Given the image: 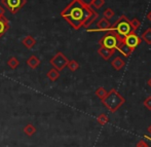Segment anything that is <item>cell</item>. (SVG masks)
<instances>
[{
    "label": "cell",
    "mask_w": 151,
    "mask_h": 147,
    "mask_svg": "<svg viewBox=\"0 0 151 147\" xmlns=\"http://www.w3.org/2000/svg\"><path fill=\"white\" fill-rule=\"evenodd\" d=\"M61 17L73 29L79 30L81 27L88 28L91 26L98 19L99 14L91 6L84 5L79 0H72L61 12Z\"/></svg>",
    "instance_id": "obj_1"
},
{
    "label": "cell",
    "mask_w": 151,
    "mask_h": 147,
    "mask_svg": "<svg viewBox=\"0 0 151 147\" xmlns=\"http://www.w3.org/2000/svg\"><path fill=\"white\" fill-rule=\"evenodd\" d=\"M112 66H113L116 70H119L124 66V62H123V60L120 58H115L113 61H112Z\"/></svg>",
    "instance_id": "obj_18"
},
{
    "label": "cell",
    "mask_w": 151,
    "mask_h": 147,
    "mask_svg": "<svg viewBox=\"0 0 151 147\" xmlns=\"http://www.w3.org/2000/svg\"><path fill=\"white\" fill-rule=\"evenodd\" d=\"M19 65H20V62H19V60L17 59L16 57H12V58L7 61V66L12 70H14L16 68H18Z\"/></svg>",
    "instance_id": "obj_17"
},
{
    "label": "cell",
    "mask_w": 151,
    "mask_h": 147,
    "mask_svg": "<svg viewBox=\"0 0 151 147\" xmlns=\"http://www.w3.org/2000/svg\"><path fill=\"white\" fill-rule=\"evenodd\" d=\"M27 65H28L31 69H36V68L40 65V60L36 56H31L30 58L27 60Z\"/></svg>",
    "instance_id": "obj_13"
},
{
    "label": "cell",
    "mask_w": 151,
    "mask_h": 147,
    "mask_svg": "<svg viewBox=\"0 0 151 147\" xmlns=\"http://www.w3.org/2000/svg\"><path fill=\"white\" fill-rule=\"evenodd\" d=\"M145 106H146V107L149 108V109H151V97H149V98H147V99H146Z\"/></svg>",
    "instance_id": "obj_25"
},
{
    "label": "cell",
    "mask_w": 151,
    "mask_h": 147,
    "mask_svg": "<svg viewBox=\"0 0 151 147\" xmlns=\"http://www.w3.org/2000/svg\"><path fill=\"white\" fill-rule=\"evenodd\" d=\"M124 99L115 91V89H112L109 94H107L105 98L103 99V103L108 109L112 110V111H115L120 105H122Z\"/></svg>",
    "instance_id": "obj_3"
},
{
    "label": "cell",
    "mask_w": 151,
    "mask_h": 147,
    "mask_svg": "<svg viewBox=\"0 0 151 147\" xmlns=\"http://www.w3.org/2000/svg\"><path fill=\"white\" fill-rule=\"evenodd\" d=\"M129 23H131V26H132V28H133L134 30H137V29H139L140 27H141V22H140L139 20H138L137 18H134V19H132L131 21H129Z\"/></svg>",
    "instance_id": "obj_21"
},
{
    "label": "cell",
    "mask_w": 151,
    "mask_h": 147,
    "mask_svg": "<svg viewBox=\"0 0 151 147\" xmlns=\"http://www.w3.org/2000/svg\"><path fill=\"white\" fill-rule=\"evenodd\" d=\"M67 67L69 68L71 71H76V70L79 68V64L76 61H74V60H71V61H68Z\"/></svg>",
    "instance_id": "obj_19"
},
{
    "label": "cell",
    "mask_w": 151,
    "mask_h": 147,
    "mask_svg": "<svg viewBox=\"0 0 151 147\" xmlns=\"http://www.w3.org/2000/svg\"><path fill=\"white\" fill-rule=\"evenodd\" d=\"M9 29V22L4 16H0V38Z\"/></svg>",
    "instance_id": "obj_9"
},
{
    "label": "cell",
    "mask_w": 151,
    "mask_h": 147,
    "mask_svg": "<svg viewBox=\"0 0 151 147\" xmlns=\"http://www.w3.org/2000/svg\"><path fill=\"white\" fill-rule=\"evenodd\" d=\"M122 41L129 46L131 50H135L137 46H139L142 42V39L139 35H137L136 32H132V33L127 34V36L122 38Z\"/></svg>",
    "instance_id": "obj_7"
},
{
    "label": "cell",
    "mask_w": 151,
    "mask_h": 147,
    "mask_svg": "<svg viewBox=\"0 0 151 147\" xmlns=\"http://www.w3.org/2000/svg\"><path fill=\"white\" fill-rule=\"evenodd\" d=\"M109 30L112 32H114L116 35H118L121 38H123L124 36H127V34L132 33V32H136L135 30L132 28L129 20L124 16V14L120 16V18L118 19L113 25H111V28Z\"/></svg>",
    "instance_id": "obj_2"
},
{
    "label": "cell",
    "mask_w": 151,
    "mask_h": 147,
    "mask_svg": "<svg viewBox=\"0 0 151 147\" xmlns=\"http://www.w3.org/2000/svg\"><path fill=\"white\" fill-rule=\"evenodd\" d=\"M79 1L81 2L82 4L86 5V6H91V3H93V0H79Z\"/></svg>",
    "instance_id": "obj_24"
},
{
    "label": "cell",
    "mask_w": 151,
    "mask_h": 147,
    "mask_svg": "<svg viewBox=\"0 0 151 147\" xmlns=\"http://www.w3.org/2000/svg\"><path fill=\"white\" fill-rule=\"evenodd\" d=\"M68 58L63 54L62 52H58L52 59L50 60V63L55 69L59 70V71H62L65 67H67L68 64Z\"/></svg>",
    "instance_id": "obj_6"
},
{
    "label": "cell",
    "mask_w": 151,
    "mask_h": 147,
    "mask_svg": "<svg viewBox=\"0 0 151 147\" xmlns=\"http://www.w3.org/2000/svg\"><path fill=\"white\" fill-rule=\"evenodd\" d=\"M111 23L109 22V20L105 18H102L99 22L96 24V27L93 29H86L88 32H106L111 28Z\"/></svg>",
    "instance_id": "obj_8"
},
{
    "label": "cell",
    "mask_w": 151,
    "mask_h": 147,
    "mask_svg": "<svg viewBox=\"0 0 151 147\" xmlns=\"http://www.w3.org/2000/svg\"><path fill=\"white\" fill-rule=\"evenodd\" d=\"M22 43L24 46H26L27 48H32L36 44V40L34 37H32L31 35H27L24 39L22 40Z\"/></svg>",
    "instance_id": "obj_12"
},
{
    "label": "cell",
    "mask_w": 151,
    "mask_h": 147,
    "mask_svg": "<svg viewBox=\"0 0 151 147\" xmlns=\"http://www.w3.org/2000/svg\"><path fill=\"white\" fill-rule=\"evenodd\" d=\"M96 95H97L98 97L101 98V99L103 100L104 98H105L106 96H107V92H106L103 88H99V89H97V91H96Z\"/></svg>",
    "instance_id": "obj_23"
},
{
    "label": "cell",
    "mask_w": 151,
    "mask_h": 147,
    "mask_svg": "<svg viewBox=\"0 0 151 147\" xmlns=\"http://www.w3.org/2000/svg\"><path fill=\"white\" fill-rule=\"evenodd\" d=\"M4 12H5V7L0 4V16H4Z\"/></svg>",
    "instance_id": "obj_26"
},
{
    "label": "cell",
    "mask_w": 151,
    "mask_h": 147,
    "mask_svg": "<svg viewBox=\"0 0 151 147\" xmlns=\"http://www.w3.org/2000/svg\"><path fill=\"white\" fill-rule=\"evenodd\" d=\"M147 20L149 21V22H151V10L147 14Z\"/></svg>",
    "instance_id": "obj_27"
},
{
    "label": "cell",
    "mask_w": 151,
    "mask_h": 147,
    "mask_svg": "<svg viewBox=\"0 0 151 147\" xmlns=\"http://www.w3.org/2000/svg\"><path fill=\"white\" fill-rule=\"evenodd\" d=\"M116 50H117L119 53H121V54H122L123 56H125V57L131 56V54L134 52V50H131V48H129V46H127V44H125L123 41H121L120 43L118 44V46L116 48Z\"/></svg>",
    "instance_id": "obj_11"
},
{
    "label": "cell",
    "mask_w": 151,
    "mask_h": 147,
    "mask_svg": "<svg viewBox=\"0 0 151 147\" xmlns=\"http://www.w3.org/2000/svg\"><path fill=\"white\" fill-rule=\"evenodd\" d=\"M121 41H122V38L119 37L118 35H116L114 32L108 30V31H106L105 35L100 39L99 43H100V45L103 46V48L116 50V48H117L118 44H119Z\"/></svg>",
    "instance_id": "obj_4"
},
{
    "label": "cell",
    "mask_w": 151,
    "mask_h": 147,
    "mask_svg": "<svg viewBox=\"0 0 151 147\" xmlns=\"http://www.w3.org/2000/svg\"><path fill=\"white\" fill-rule=\"evenodd\" d=\"M23 131H24L25 135H27L28 137H31V136H33L34 134L36 133V128L34 127L32 123H28V125L24 128Z\"/></svg>",
    "instance_id": "obj_16"
},
{
    "label": "cell",
    "mask_w": 151,
    "mask_h": 147,
    "mask_svg": "<svg viewBox=\"0 0 151 147\" xmlns=\"http://www.w3.org/2000/svg\"><path fill=\"white\" fill-rule=\"evenodd\" d=\"M46 76H47V78L50 81H56V80L60 77V71L55 69V68H52V69H50V71L47 72Z\"/></svg>",
    "instance_id": "obj_14"
},
{
    "label": "cell",
    "mask_w": 151,
    "mask_h": 147,
    "mask_svg": "<svg viewBox=\"0 0 151 147\" xmlns=\"http://www.w3.org/2000/svg\"><path fill=\"white\" fill-rule=\"evenodd\" d=\"M27 3V0H1V4L10 12V14H17L20 9L24 7Z\"/></svg>",
    "instance_id": "obj_5"
},
{
    "label": "cell",
    "mask_w": 151,
    "mask_h": 147,
    "mask_svg": "<svg viewBox=\"0 0 151 147\" xmlns=\"http://www.w3.org/2000/svg\"><path fill=\"white\" fill-rule=\"evenodd\" d=\"M114 52H115V50H111V48H103V46H101V48L98 50V53H99V55L104 60H109L112 56H113Z\"/></svg>",
    "instance_id": "obj_10"
},
{
    "label": "cell",
    "mask_w": 151,
    "mask_h": 147,
    "mask_svg": "<svg viewBox=\"0 0 151 147\" xmlns=\"http://www.w3.org/2000/svg\"><path fill=\"white\" fill-rule=\"evenodd\" d=\"M114 16H115V12H113V9H112V8H107V9L103 12V17L105 19H107V20L112 19Z\"/></svg>",
    "instance_id": "obj_20"
},
{
    "label": "cell",
    "mask_w": 151,
    "mask_h": 147,
    "mask_svg": "<svg viewBox=\"0 0 151 147\" xmlns=\"http://www.w3.org/2000/svg\"><path fill=\"white\" fill-rule=\"evenodd\" d=\"M104 4H105V0H93V3H91V6H93V8L99 9V8H101Z\"/></svg>",
    "instance_id": "obj_22"
},
{
    "label": "cell",
    "mask_w": 151,
    "mask_h": 147,
    "mask_svg": "<svg viewBox=\"0 0 151 147\" xmlns=\"http://www.w3.org/2000/svg\"><path fill=\"white\" fill-rule=\"evenodd\" d=\"M142 41H145L147 44H151V28L146 29L141 35Z\"/></svg>",
    "instance_id": "obj_15"
},
{
    "label": "cell",
    "mask_w": 151,
    "mask_h": 147,
    "mask_svg": "<svg viewBox=\"0 0 151 147\" xmlns=\"http://www.w3.org/2000/svg\"><path fill=\"white\" fill-rule=\"evenodd\" d=\"M148 84H149V86H151V78H150L149 80H148Z\"/></svg>",
    "instance_id": "obj_28"
}]
</instances>
